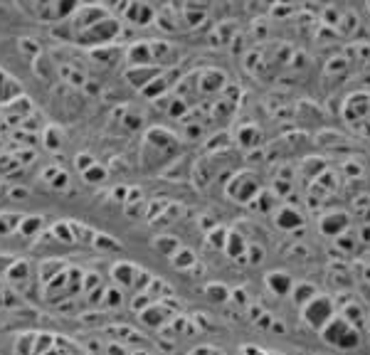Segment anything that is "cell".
I'll return each mask as SVG.
<instances>
[{
  "label": "cell",
  "mask_w": 370,
  "mask_h": 355,
  "mask_svg": "<svg viewBox=\"0 0 370 355\" xmlns=\"http://www.w3.org/2000/svg\"><path fill=\"white\" fill-rule=\"evenodd\" d=\"M323 333V340L331 345H336V348L341 350H348V348H355L358 345V331H355V326L350 324V321H346L341 314H336L334 319L329 321V324L321 328Z\"/></svg>",
  "instance_id": "obj_1"
},
{
  "label": "cell",
  "mask_w": 370,
  "mask_h": 355,
  "mask_svg": "<svg viewBox=\"0 0 370 355\" xmlns=\"http://www.w3.org/2000/svg\"><path fill=\"white\" fill-rule=\"evenodd\" d=\"M301 308H304V319H306V324L311 326V328H318V331L336 316L334 301H331L329 296H318V294Z\"/></svg>",
  "instance_id": "obj_2"
},
{
  "label": "cell",
  "mask_w": 370,
  "mask_h": 355,
  "mask_svg": "<svg viewBox=\"0 0 370 355\" xmlns=\"http://www.w3.org/2000/svg\"><path fill=\"white\" fill-rule=\"evenodd\" d=\"M227 193L232 200H240V203H250L252 198H257L259 193V183L252 173H240V175L232 178V183L227 185Z\"/></svg>",
  "instance_id": "obj_3"
},
{
  "label": "cell",
  "mask_w": 370,
  "mask_h": 355,
  "mask_svg": "<svg viewBox=\"0 0 370 355\" xmlns=\"http://www.w3.org/2000/svg\"><path fill=\"white\" fill-rule=\"evenodd\" d=\"M37 15L45 17L48 22L62 20L69 13L77 10V0H35Z\"/></svg>",
  "instance_id": "obj_4"
},
{
  "label": "cell",
  "mask_w": 370,
  "mask_h": 355,
  "mask_svg": "<svg viewBox=\"0 0 370 355\" xmlns=\"http://www.w3.org/2000/svg\"><path fill=\"white\" fill-rule=\"evenodd\" d=\"M343 116L350 124H368L370 119V94H355L346 99Z\"/></svg>",
  "instance_id": "obj_5"
},
{
  "label": "cell",
  "mask_w": 370,
  "mask_h": 355,
  "mask_svg": "<svg viewBox=\"0 0 370 355\" xmlns=\"http://www.w3.org/2000/svg\"><path fill=\"white\" fill-rule=\"evenodd\" d=\"M274 225L282 232H294L304 225V212L294 205H282V208L274 210Z\"/></svg>",
  "instance_id": "obj_6"
},
{
  "label": "cell",
  "mask_w": 370,
  "mask_h": 355,
  "mask_svg": "<svg viewBox=\"0 0 370 355\" xmlns=\"http://www.w3.org/2000/svg\"><path fill=\"white\" fill-rule=\"evenodd\" d=\"M350 227V217L346 212H329L318 219V230L326 237H339Z\"/></svg>",
  "instance_id": "obj_7"
},
{
  "label": "cell",
  "mask_w": 370,
  "mask_h": 355,
  "mask_svg": "<svg viewBox=\"0 0 370 355\" xmlns=\"http://www.w3.org/2000/svg\"><path fill=\"white\" fill-rule=\"evenodd\" d=\"M138 274L141 272H138L134 264H129V261H119V264H114V269H111V277H114V282L119 284V287H138V279H136Z\"/></svg>",
  "instance_id": "obj_8"
},
{
  "label": "cell",
  "mask_w": 370,
  "mask_h": 355,
  "mask_svg": "<svg viewBox=\"0 0 370 355\" xmlns=\"http://www.w3.org/2000/svg\"><path fill=\"white\" fill-rule=\"evenodd\" d=\"M266 284H269V289L276 294V296H287V294L294 289V279L284 272H269L266 274Z\"/></svg>",
  "instance_id": "obj_9"
},
{
  "label": "cell",
  "mask_w": 370,
  "mask_h": 355,
  "mask_svg": "<svg viewBox=\"0 0 370 355\" xmlns=\"http://www.w3.org/2000/svg\"><path fill=\"white\" fill-rule=\"evenodd\" d=\"M3 277H8L10 279L13 284H15V287H20V284H25L27 279H30V264H27V261H13V266L10 269H8L6 274H3Z\"/></svg>",
  "instance_id": "obj_10"
},
{
  "label": "cell",
  "mask_w": 370,
  "mask_h": 355,
  "mask_svg": "<svg viewBox=\"0 0 370 355\" xmlns=\"http://www.w3.org/2000/svg\"><path fill=\"white\" fill-rule=\"evenodd\" d=\"M292 291H294V301H297L299 306H306V303L311 301L313 296H316V289H313L311 284H306V282H297Z\"/></svg>",
  "instance_id": "obj_11"
},
{
  "label": "cell",
  "mask_w": 370,
  "mask_h": 355,
  "mask_svg": "<svg viewBox=\"0 0 370 355\" xmlns=\"http://www.w3.org/2000/svg\"><path fill=\"white\" fill-rule=\"evenodd\" d=\"M22 217L20 215H0V237L13 235L15 230H20Z\"/></svg>",
  "instance_id": "obj_12"
},
{
  "label": "cell",
  "mask_w": 370,
  "mask_h": 355,
  "mask_svg": "<svg viewBox=\"0 0 370 355\" xmlns=\"http://www.w3.org/2000/svg\"><path fill=\"white\" fill-rule=\"evenodd\" d=\"M227 242H229V247H225V252H227L229 256H245V252H247V242L242 240V235H235V232H232V235L227 237Z\"/></svg>",
  "instance_id": "obj_13"
},
{
  "label": "cell",
  "mask_w": 370,
  "mask_h": 355,
  "mask_svg": "<svg viewBox=\"0 0 370 355\" xmlns=\"http://www.w3.org/2000/svg\"><path fill=\"white\" fill-rule=\"evenodd\" d=\"M62 261L59 259H48V261H42L40 264V279H42V284H48L50 279L55 277V274H59V269H62Z\"/></svg>",
  "instance_id": "obj_14"
},
{
  "label": "cell",
  "mask_w": 370,
  "mask_h": 355,
  "mask_svg": "<svg viewBox=\"0 0 370 355\" xmlns=\"http://www.w3.org/2000/svg\"><path fill=\"white\" fill-rule=\"evenodd\" d=\"M173 264H176L178 269H185V266L195 264L193 252H190V249H180V247H178V249L173 252Z\"/></svg>",
  "instance_id": "obj_15"
},
{
  "label": "cell",
  "mask_w": 370,
  "mask_h": 355,
  "mask_svg": "<svg viewBox=\"0 0 370 355\" xmlns=\"http://www.w3.org/2000/svg\"><path fill=\"white\" fill-rule=\"evenodd\" d=\"M101 306H121V291L119 289H109V291H104V296H101Z\"/></svg>",
  "instance_id": "obj_16"
},
{
  "label": "cell",
  "mask_w": 370,
  "mask_h": 355,
  "mask_svg": "<svg viewBox=\"0 0 370 355\" xmlns=\"http://www.w3.org/2000/svg\"><path fill=\"white\" fill-rule=\"evenodd\" d=\"M104 178H106L104 168H99L97 163L92 166V171H84V180H87V183H101Z\"/></svg>",
  "instance_id": "obj_17"
},
{
  "label": "cell",
  "mask_w": 370,
  "mask_h": 355,
  "mask_svg": "<svg viewBox=\"0 0 370 355\" xmlns=\"http://www.w3.org/2000/svg\"><path fill=\"white\" fill-rule=\"evenodd\" d=\"M156 247H161V252H166L168 256H173V252L180 247V242L178 240H166V237H161V240H156Z\"/></svg>",
  "instance_id": "obj_18"
},
{
  "label": "cell",
  "mask_w": 370,
  "mask_h": 355,
  "mask_svg": "<svg viewBox=\"0 0 370 355\" xmlns=\"http://www.w3.org/2000/svg\"><path fill=\"white\" fill-rule=\"evenodd\" d=\"M208 294L213 301H225V298H227V289H225L222 284H213V287H208Z\"/></svg>",
  "instance_id": "obj_19"
},
{
  "label": "cell",
  "mask_w": 370,
  "mask_h": 355,
  "mask_svg": "<svg viewBox=\"0 0 370 355\" xmlns=\"http://www.w3.org/2000/svg\"><path fill=\"white\" fill-rule=\"evenodd\" d=\"M69 230H72L69 225H57L55 227V235H57V240H62V242H74L77 237H74Z\"/></svg>",
  "instance_id": "obj_20"
},
{
  "label": "cell",
  "mask_w": 370,
  "mask_h": 355,
  "mask_svg": "<svg viewBox=\"0 0 370 355\" xmlns=\"http://www.w3.org/2000/svg\"><path fill=\"white\" fill-rule=\"evenodd\" d=\"M89 166H94V161H92V156H79V158H77V168H82V171H87Z\"/></svg>",
  "instance_id": "obj_21"
},
{
  "label": "cell",
  "mask_w": 370,
  "mask_h": 355,
  "mask_svg": "<svg viewBox=\"0 0 370 355\" xmlns=\"http://www.w3.org/2000/svg\"><path fill=\"white\" fill-rule=\"evenodd\" d=\"M13 195H15V198L20 200V198H25V195H27V190H25V188H15V190H13Z\"/></svg>",
  "instance_id": "obj_22"
},
{
  "label": "cell",
  "mask_w": 370,
  "mask_h": 355,
  "mask_svg": "<svg viewBox=\"0 0 370 355\" xmlns=\"http://www.w3.org/2000/svg\"><path fill=\"white\" fill-rule=\"evenodd\" d=\"M131 355H148V353H146V350H134Z\"/></svg>",
  "instance_id": "obj_23"
},
{
  "label": "cell",
  "mask_w": 370,
  "mask_h": 355,
  "mask_svg": "<svg viewBox=\"0 0 370 355\" xmlns=\"http://www.w3.org/2000/svg\"><path fill=\"white\" fill-rule=\"evenodd\" d=\"M365 319H368V331H370V314H368V316H365Z\"/></svg>",
  "instance_id": "obj_24"
},
{
  "label": "cell",
  "mask_w": 370,
  "mask_h": 355,
  "mask_svg": "<svg viewBox=\"0 0 370 355\" xmlns=\"http://www.w3.org/2000/svg\"><path fill=\"white\" fill-rule=\"evenodd\" d=\"M368 131H370V119H368Z\"/></svg>",
  "instance_id": "obj_25"
}]
</instances>
